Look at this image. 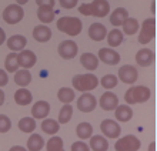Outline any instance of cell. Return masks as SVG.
Here are the masks:
<instances>
[{
    "label": "cell",
    "mask_w": 157,
    "mask_h": 151,
    "mask_svg": "<svg viewBox=\"0 0 157 151\" xmlns=\"http://www.w3.org/2000/svg\"><path fill=\"white\" fill-rule=\"evenodd\" d=\"M151 96L149 87L146 86H136V87H130L126 94H124V100L127 104H139V103H146Z\"/></svg>",
    "instance_id": "obj_2"
},
{
    "label": "cell",
    "mask_w": 157,
    "mask_h": 151,
    "mask_svg": "<svg viewBox=\"0 0 157 151\" xmlns=\"http://www.w3.org/2000/svg\"><path fill=\"white\" fill-rule=\"evenodd\" d=\"M37 6H49V7H54V0H36Z\"/></svg>",
    "instance_id": "obj_42"
},
{
    "label": "cell",
    "mask_w": 157,
    "mask_h": 151,
    "mask_svg": "<svg viewBox=\"0 0 157 151\" xmlns=\"http://www.w3.org/2000/svg\"><path fill=\"white\" fill-rule=\"evenodd\" d=\"M46 147H47V151H62L63 150V140L57 135H54L52 138L47 141L46 144Z\"/></svg>",
    "instance_id": "obj_36"
},
{
    "label": "cell",
    "mask_w": 157,
    "mask_h": 151,
    "mask_svg": "<svg viewBox=\"0 0 157 151\" xmlns=\"http://www.w3.org/2000/svg\"><path fill=\"white\" fill-rule=\"evenodd\" d=\"M9 151H27L25 147H21V145H14V147H12Z\"/></svg>",
    "instance_id": "obj_44"
},
{
    "label": "cell",
    "mask_w": 157,
    "mask_h": 151,
    "mask_svg": "<svg viewBox=\"0 0 157 151\" xmlns=\"http://www.w3.org/2000/svg\"><path fill=\"white\" fill-rule=\"evenodd\" d=\"M71 115H73V108H71L70 104H64L62 107V110L59 113V123L60 124H66V123L70 121Z\"/></svg>",
    "instance_id": "obj_35"
},
{
    "label": "cell",
    "mask_w": 157,
    "mask_h": 151,
    "mask_svg": "<svg viewBox=\"0 0 157 151\" xmlns=\"http://www.w3.org/2000/svg\"><path fill=\"white\" fill-rule=\"evenodd\" d=\"M76 133H77L78 138L87 140L93 135V127H91L90 123H80L76 128Z\"/></svg>",
    "instance_id": "obj_28"
},
{
    "label": "cell",
    "mask_w": 157,
    "mask_h": 151,
    "mask_svg": "<svg viewBox=\"0 0 157 151\" xmlns=\"http://www.w3.org/2000/svg\"><path fill=\"white\" fill-rule=\"evenodd\" d=\"M96 106H97L96 97L90 93H83L77 100V108L83 113H90L96 108Z\"/></svg>",
    "instance_id": "obj_9"
},
{
    "label": "cell",
    "mask_w": 157,
    "mask_h": 151,
    "mask_svg": "<svg viewBox=\"0 0 157 151\" xmlns=\"http://www.w3.org/2000/svg\"><path fill=\"white\" fill-rule=\"evenodd\" d=\"M44 147V140L39 134H32L27 140V150L29 151H40Z\"/></svg>",
    "instance_id": "obj_27"
},
{
    "label": "cell",
    "mask_w": 157,
    "mask_h": 151,
    "mask_svg": "<svg viewBox=\"0 0 157 151\" xmlns=\"http://www.w3.org/2000/svg\"><path fill=\"white\" fill-rule=\"evenodd\" d=\"M149 151H156V143H154V141H151V143L149 144Z\"/></svg>",
    "instance_id": "obj_46"
},
{
    "label": "cell",
    "mask_w": 157,
    "mask_h": 151,
    "mask_svg": "<svg viewBox=\"0 0 157 151\" xmlns=\"http://www.w3.org/2000/svg\"><path fill=\"white\" fill-rule=\"evenodd\" d=\"M121 26H123L124 33H126V34H128V36H132V34L137 33V32H139V27H140L139 21H137L136 19H133V17H127V19H126V21H124Z\"/></svg>",
    "instance_id": "obj_31"
},
{
    "label": "cell",
    "mask_w": 157,
    "mask_h": 151,
    "mask_svg": "<svg viewBox=\"0 0 157 151\" xmlns=\"http://www.w3.org/2000/svg\"><path fill=\"white\" fill-rule=\"evenodd\" d=\"M32 100H33V96H32V93H30L27 89H25V87L19 89V90L14 93V101H16V104H19V106H27V104L32 103Z\"/></svg>",
    "instance_id": "obj_19"
},
{
    "label": "cell",
    "mask_w": 157,
    "mask_h": 151,
    "mask_svg": "<svg viewBox=\"0 0 157 151\" xmlns=\"http://www.w3.org/2000/svg\"><path fill=\"white\" fill-rule=\"evenodd\" d=\"M59 127H60L59 121H56V120L46 119L44 121H41V130H43V133H46L49 135H53L56 133H59Z\"/></svg>",
    "instance_id": "obj_29"
},
{
    "label": "cell",
    "mask_w": 157,
    "mask_h": 151,
    "mask_svg": "<svg viewBox=\"0 0 157 151\" xmlns=\"http://www.w3.org/2000/svg\"><path fill=\"white\" fill-rule=\"evenodd\" d=\"M101 86L106 89V90H110V89H114L119 83V78L114 76V74H106L103 78H101Z\"/></svg>",
    "instance_id": "obj_37"
},
{
    "label": "cell",
    "mask_w": 157,
    "mask_h": 151,
    "mask_svg": "<svg viewBox=\"0 0 157 151\" xmlns=\"http://www.w3.org/2000/svg\"><path fill=\"white\" fill-rule=\"evenodd\" d=\"M97 59L109 66H116L120 63V54L113 49H107V47H103V49L99 50V57Z\"/></svg>",
    "instance_id": "obj_12"
},
{
    "label": "cell",
    "mask_w": 157,
    "mask_h": 151,
    "mask_svg": "<svg viewBox=\"0 0 157 151\" xmlns=\"http://www.w3.org/2000/svg\"><path fill=\"white\" fill-rule=\"evenodd\" d=\"M140 140L136 135L128 134L126 137H121L117 140V143L114 144V150L116 151H137L140 150Z\"/></svg>",
    "instance_id": "obj_6"
},
{
    "label": "cell",
    "mask_w": 157,
    "mask_h": 151,
    "mask_svg": "<svg viewBox=\"0 0 157 151\" xmlns=\"http://www.w3.org/2000/svg\"><path fill=\"white\" fill-rule=\"evenodd\" d=\"M80 63H82V66L84 69L93 71L99 66V59L96 57L93 53H83L82 57H80Z\"/></svg>",
    "instance_id": "obj_22"
},
{
    "label": "cell",
    "mask_w": 157,
    "mask_h": 151,
    "mask_svg": "<svg viewBox=\"0 0 157 151\" xmlns=\"http://www.w3.org/2000/svg\"><path fill=\"white\" fill-rule=\"evenodd\" d=\"M16 2H17V4L20 6V4H26L27 2H29V0H16Z\"/></svg>",
    "instance_id": "obj_47"
},
{
    "label": "cell",
    "mask_w": 157,
    "mask_h": 151,
    "mask_svg": "<svg viewBox=\"0 0 157 151\" xmlns=\"http://www.w3.org/2000/svg\"><path fill=\"white\" fill-rule=\"evenodd\" d=\"M107 43L112 47H117L123 43V33L120 32L119 29H114L107 34Z\"/></svg>",
    "instance_id": "obj_33"
},
{
    "label": "cell",
    "mask_w": 157,
    "mask_h": 151,
    "mask_svg": "<svg viewBox=\"0 0 157 151\" xmlns=\"http://www.w3.org/2000/svg\"><path fill=\"white\" fill-rule=\"evenodd\" d=\"M90 148L93 151H107L109 150V143L107 140L101 137V135H91L90 137Z\"/></svg>",
    "instance_id": "obj_24"
},
{
    "label": "cell",
    "mask_w": 157,
    "mask_h": 151,
    "mask_svg": "<svg viewBox=\"0 0 157 151\" xmlns=\"http://www.w3.org/2000/svg\"><path fill=\"white\" fill-rule=\"evenodd\" d=\"M12 128V121L7 115L0 114V133H7Z\"/></svg>",
    "instance_id": "obj_38"
},
{
    "label": "cell",
    "mask_w": 157,
    "mask_h": 151,
    "mask_svg": "<svg viewBox=\"0 0 157 151\" xmlns=\"http://www.w3.org/2000/svg\"><path fill=\"white\" fill-rule=\"evenodd\" d=\"M36 61H37V57H36V54L33 51H30V50H21L20 53L17 54V63L19 66H21L23 69H32L34 64H36Z\"/></svg>",
    "instance_id": "obj_13"
},
{
    "label": "cell",
    "mask_w": 157,
    "mask_h": 151,
    "mask_svg": "<svg viewBox=\"0 0 157 151\" xmlns=\"http://www.w3.org/2000/svg\"><path fill=\"white\" fill-rule=\"evenodd\" d=\"M32 81V74L27 69H23V70H17L16 71V76H14V83L17 86L20 87H26L27 84H30Z\"/></svg>",
    "instance_id": "obj_25"
},
{
    "label": "cell",
    "mask_w": 157,
    "mask_h": 151,
    "mask_svg": "<svg viewBox=\"0 0 157 151\" xmlns=\"http://www.w3.org/2000/svg\"><path fill=\"white\" fill-rule=\"evenodd\" d=\"M62 151H64V150H62Z\"/></svg>",
    "instance_id": "obj_49"
},
{
    "label": "cell",
    "mask_w": 157,
    "mask_h": 151,
    "mask_svg": "<svg viewBox=\"0 0 157 151\" xmlns=\"http://www.w3.org/2000/svg\"><path fill=\"white\" fill-rule=\"evenodd\" d=\"M19 128H20V131H23V133L30 134V133H33L34 128H36V121H34L33 117H23V119L19 121Z\"/></svg>",
    "instance_id": "obj_30"
},
{
    "label": "cell",
    "mask_w": 157,
    "mask_h": 151,
    "mask_svg": "<svg viewBox=\"0 0 157 151\" xmlns=\"http://www.w3.org/2000/svg\"><path fill=\"white\" fill-rule=\"evenodd\" d=\"M23 17H25V12L19 4H10L3 12V20L9 25H16Z\"/></svg>",
    "instance_id": "obj_7"
},
{
    "label": "cell",
    "mask_w": 157,
    "mask_h": 151,
    "mask_svg": "<svg viewBox=\"0 0 157 151\" xmlns=\"http://www.w3.org/2000/svg\"><path fill=\"white\" fill-rule=\"evenodd\" d=\"M156 36V20L154 19H146L141 23V30L139 34V43L147 44Z\"/></svg>",
    "instance_id": "obj_5"
},
{
    "label": "cell",
    "mask_w": 157,
    "mask_h": 151,
    "mask_svg": "<svg viewBox=\"0 0 157 151\" xmlns=\"http://www.w3.org/2000/svg\"><path fill=\"white\" fill-rule=\"evenodd\" d=\"M107 36V30L101 23H93L89 27V37L94 41H101Z\"/></svg>",
    "instance_id": "obj_16"
},
{
    "label": "cell",
    "mask_w": 157,
    "mask_h": 151,
    "mask_svg": "<svg viewBox=\"0 0 157 151\" xmlns=\"http://www.w3.org/2000/svg\"><path fill=\"white\" fill-rule=\"evenodd\" d=\"M37 17L39 20L43 23H52L54 20V10L53 7L49 6H40L37 10Z\"/></svg>",
    "instance_id": "obj_26"
},
{
    "label": "cell",
    "mask_w": 157,
    "mask_h": 151,
    "mask_svg": "<svg viewBox=\"0 0 157 151\" xmlns=\"http://www.w3.org/2000/svg\"><path fill=\"white\" fill-rule=\"evenodd\" d=\"M154 6H156V4H154V2H153V3H151V12H153V14H154V10H156V7H154Z\"/></svg>",
    "instance_id": "obj_48"
},
{
    "label": "cell",
    "mask_w": 157,
    "mask_h": 151,
    "mask_svg": "<svg viewBox=\"0 0 157 151\" xmlns=\"http://www.w3.org/2000/svg\"><path fill=\"white\" fill-rule=\"evenodd\" d=\"M33 37L39 43H46L52 37V30L49 27H46V26H36L33 30Z\"/></svg>",
    "instance_id": "obj_20"
},
{
    "label": "cell",
    "mask_w": 157,
    "mask_h": 151,
    "mask_svg": "<svg viewBox=\"0 0 157 151\" xmlns=\"http://www.w3.org/2000/svg\"><path fill=\"white\" fill-rule=\"evenodd\" d=\"M4 67L9 73H16L19 69V63H17V54L16 53H9L6 61H4Z\"/></svg>",
    "instance_id": "obj_34"
},
{
    "label": "cell",
    "mask_w": 157,
    "mask_h": 151,
    "mask_svg": "<svg viewBox=\"0 0 157 151\" xmlns=\"http://www.w3.org/2000/svg\"><path fill=\"white\" fill-rule=\"evenodd\" d=\"M57 29L62 33L69 34V36H77L82 32L83 25L82 20L77 19V17L66 16V17H60L57 20Z\"/></svg>",
    "instance_id": "obj_3"
},
{
    "label": "cell",
    "mask_w": 157,
    "mask_h": 151,
    "mask_svg": "<svg viewBox=\"0 0 157 151\" xmlns=\"http://www.w3.org/2000/svg\"><path fill=\"white\" fill-rule=\"evenodd\" d=\"M71 151H90V147L84 144L83 141H76L71 145Z\"/></svg>",
    "instance_id": "obj_39"
},
{
    "label": "cell",
    "mask_w": 157,
    "mask_h": 151,
    "mask_svg": "<svg viewBox=\"0 0 157 151\" xmlns=\"http://www.w3.org/2000/svg\"><path fill=\"white\" fill-rule=\"evenodd\" d=\"M57 97L59 100L64 104H69V103L73 101V98L76 97L75 96V90L73 89H69V87H62L57 93Z\"/></svg>",
    "instance_id": "obj_32"
},
{
    "label": "cell",
    "mask_w": 157,
    "mask_h": 151,
    "mask_svg": "<svg viewBox=\"0 0 157 151\" xmlns=\"http://www.w3.org/2000/svg\"><path fill=\"white\" fill-rule=\"evenodd\" d=\"M99 104L104 111H112L119 106V98H117V96L114 93H112V91H106V93L100 97Z\"/></svg>",
    "instance_id": "obj_14"
},
{
    "label": "cell",
    "mask_w": 157,
    "mask_h": 151,
    "mask_svg": "<svg viewBox=\"0 0 157 151\" xmlns=\"http://www.w3.org/2000/svg\"><path fill=\"white\" fill-rule=\"evenodd\" d=\"M136 61L140 67H149L154 61V53L150 49H141L136 54Z\"/></svg>",
    "instance_id": "obj_15"
},
{
    "label": "cell",
    "mask_w": 157,
    "mask_h": 151,
    "mask_svg": "<svg viewBox=\"0 0 157 151\" xmlns=\"http://www.w3.org/2000/svg\"><path fill=\"white\" fill-rule=\"evenodd\" d=\"M100 130L107 138H117L121 133V128L116 121L113 120H103L100 124Z\"/></svg>",
    "instance_id": "obj_10"
},
{
    "label": "cell",
    "mask_w": 157,
    "mask_h": 151,
    "mask_svg": "<svg viewBox=\"0 0 157 151\" xmlns=\"http://www.w3.org/2000/svg\"><path fill=\"white\" fill-rule=\"evenodd\" d=\"M114 114H116V119L119 121H123V123H127L130 121V119L133 117V110L130 108V106H117L114 108Z\"/></svg>",
    "instance_id": "obj_23"
},
{
    "label": "cell",
    "mask_w": 157,
    "mask_h": 151,
    "mask_svg": "<svg viewBox=\"0 0 157 151\" xmlns=\"http://www.w3.org/2000/svg\"><path fill=\"white\" fill-rule=\"evenodd\" d=\"M4 41H6V33H4V30L0 27V44H3Z\"/></svg>",
    "instance_id": "obj_43"
},
{
    "label": "cell",
    "mask_w": 157,
    "mask_h": 151,
    "mask_svg": "<svg viewBox=\"0 0 157 151\" xmlns=\"http://www.w3.org/2000/svg\"><path fill=\"white\" fill-rule=\"evenodd\" d=\"M26 43H27V39L21 34H14L7 40V47L12 51H21V50L26 47Z\"/></svg>",
    "instance_id": "obj_18"
},
{
    "label": "cell",
    "mask_w": 157,
    "mask_h": 151,
    "mask_svg": "<svg viewBox=\"0 0 157 151\" xmlns=\"http://www.w3.org/2000/svg\"><path fill=\"white\" fill-rule=\"evenodd\" d=\"M137 77H139V73H137V69L134 67V66L127 64V66L120 67L119 78L123 83H126V84H133V83H136Z\"/></svg>",
    "instance_id": "obj_11"
},
{
    "label": "cell",
    "mask_w": 157,
    "mask_h": 151,
    "mask_svg": "<svg viewBox=\"0 0 157 151\" xmlns=\"http://www.w3.org/2000/svg\"><path fill=\"white\" fill-rule=\"evenodd\" d=\"M7 81H9V76H7V73H6L4 70L0 69V87H4L6 84H7Z\"/></svg>",
    "instance_id": "obj_41"
},
{
    "label": "cell",
    "mask_w": 157,
    "mask_h": 151,
    "mask_svg": "<svg viewBox=\"0 0 157 151\" xmlns=\"http://www.w3.org/2000/svg\"><path fill=\"white\" fill-rule=\"evenodd\" d=\"M60 2V6L64 9H73L76 7V4H77L78 0H59Z\"/></svg>",
    "instance_id": "obj_40"
},
{
    "label": "cell",
    "mask_w": 157,
    "mask_h": 151,
    "mask_svg": "<svg viewBox=\"0 0 157 151\" xmlns=\"http://www.w3.org/2000/svg\"><path fill=\"white\" fill-rule=\"evenodd\" d=\"M49 113H50V104L47 101H43V100L34 103L33 108H32L33 119H46Z\"/></svg>",
    "instance_id": "obj_17"
},
{
    "label": "cell",
    "mask_w": 157,
    "mask_h": 151,
    "mask_svg": "<svg viewBox=\"0 0 157 151\" xmlns=\"http://www.w3.org/2000/svg\"><path fill=\"white\" fill-rule=\"evenodd\" d=\"M127 17H128L127 10L123 7H119L110 14V23H112L114 27H119V26H121L124 21H126Z\"/></svg>",
    "instance_id": "obj_21"
},
{
    "label": "cell",
    "mask_w": 157,
    "mask_h": 151,
    "mask_svg": "<svg viewBox=\"0 0 157 151\" xmlns=\"http://www.w3.org/2000/svg\"><path fill=\"white\" fill-rule=\"evenodd\" d=\"M78 12L84 16L106 17L110 12V4L107 0H93L91 3H83L78 7Z\"/></svg>",
    "instance_id": "obj_1"
},
{
    "label": "cell",
    "mask_w": 157,
    "mask_h": 151,
    "mask_svg": "<svg viewBox=\"0 0 157 151\" xmlns=\"http://www.w3.org/2000/svg\"><path fill=\"white\" fill-rule=\"evenodd\" d=\"M77 51H78L77 44L71 40H64L59 44V54H60V57L64 59V60L75 59Z\"/></svg>",
    "instance_id": "obj_8"
},
{
    "label": "cell",
    "mask_w": 157,
    "mask_h": 151,
    "mask_svg": "<svg viewBox=\"0 0 157 151\" xmlns=\"http://www.w3.org/2000/svg\"><path fill=\"white\" fill-rule=\"evenodd\" d=\"M4 98H6V96H4V93H3V90L0 89V106L4 103Z\"/></svg>",
    "instance_id": "obj_45"
},
{
    "label": "cell",
    "mask_w": 157,
    "mask_h": 151,
    "mask_svg": "<svg viewBox=\"0 0 157 151\" xmlns=\"http://www.w3.org/2000/svg\"><path fill=\"white\" fill-rule=\"evenodd\" d=\"M73 87L82 93H89L99 86V80L94 74H77L73 77Z\"/></svg>",
    "instance_id": "obj_4"
}]
</instances>
